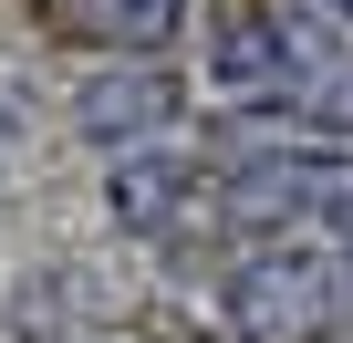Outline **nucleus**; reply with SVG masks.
<instances>
[{"mask_svg":"<svg viewBox=\"0 0 353 343\" xmlns=\"http://www.w3.org/2000/svg\"><path fill=\"white\" fill-rule=\"evenodd\" d=\"M353 250H322V239H260L239 271H229V322L250 343H322L353 302Z\"/></svg>","mask_w":353,"mask_h":343,"instance_id":"f257e3e1","label":"nucleus"},{"mask_svg":"<svg viewBox=\"0 0 353 343\" xmlns=\"http://www.w3.org/2000/svg\"><path fill=\"white\" fill-rule=\"evenodd\" d=\"M73 115H83V135H94V146H114V156H125V146H145V135H166V125H176V73H166L156 52H125L114 73H94V84H83V104H73Z\"/></svg>","mask_w":353,"mask_h":343,"instance_id":"f03ea898","label":"nucleus"},{"mask_svg":"<svg viewBox=\"0 0 353 343\" xmlns=\"http://www.w3.org/2000/svg\"><path fill=\"white\" fill-rule=\"evenodd\" d=\"M198 198H208V166L198 156H176V146H125L114 156V219L125 229H188L198 219Z\"/></svg>","mask_w":353,"mask_h":343,"instance_id":"7ed1b4c3","label":"nucleus"},{"mask_svg":"<svg viewBox=\"0 0 353 343\" xmlns=\"http://www.w3.org/2000/svg\"><path fill=\"white\" fill-rule=\"evenodd\" d=\"M176 21H188V0H73V32H94L114 52H156V42H176Z\"/></svg>","mask_w":353,"mask_h":343,"instance_id":"20e7f679","label":"nucleus"}]
</instances>
